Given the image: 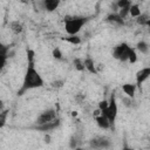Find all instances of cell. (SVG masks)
Returning <instances> with one entry per match:
<instances>
[{
	"label": "cell",
	"instance_id": "29",
	"mask_svg": "<svg viewBox=\"0 0 150 150\" xmlns=\"http://www.w3.org/2000/svg\"><path fill=\"white\" fill-rule=\"evenodd\" d=\"M122 102L124 103V105L125 107H132V103H134V101H132V98H130V97H123L122 98Z\"/></svg>",
	"mask_w": 150,
	"mask_h": 150
},
{
	"label": "cell",
	"instance_id": "13",
	"mask_svg": "<svg viewBox=\"0 0 150 150\" xmlns=\"http://www.w3.org/2000/svg\"><path fill=\"white\" fill-rule=\"evenodd\" d=\"M83 64H84V69H87L89 73H91V74H97V69H96V66H95V62H94L93 59L87 57V59L83 61Z\"/></svg>",
	"mask_w": 150,
	"mask_h": 150
},
{
	"label": "cell",
	"instance_id": "17",
	"mask_svg": "<svg viewBox=\"0 0 150 150\" xmlns=\"http://www.w3.org/2000/svg\"><path fill=\"white\" fill-rule=\"evenodd\" d=\"M129 14L132 18H137L141 15V9H139V5L138 4H131L130 8H129Z\"/></svg>",
	"mask_w": 150,
	"mask_h": 150
},
{
	"label": "cell",
	"instance_id": "18",
	"mask_svg": "<svg viewBox=\"0 0 150 150\" xmlns=\"http://www.w3.org/2000/svg\"><path fill=\"white\" fill-rule=\"evenodd\" d=\"M63 40H66L67 42H69L71 45H80L81 43V38L77 35H69L67 38H63Z\"/></svg>",
	"mask_w": 150,
	"mask_h": 150
},
{
	"label": "cell",
	"instance_id": "12",
	"mask_svg": "<svg viewBox=\"0 0 150 150\" xmlns=\"http://www.w3.org/2000/svg\"><path fill=\"white\" fill-rule=\"evenodd\" d=\"M95 121H96V124L101 128V129H109L110 128V123H109V121H108V118L104 116V115H100V116H96L95 117Z\"/></svg>",
	"mask_w": 150,
	"mask_h": 150
},
{
	"label": "cell",
	"instance_id": "1",
	"mask_svg": "<svg viewBox=\"0 0 150 150\" xmlns=\"http://www.w3.org/2000/svg\"><path fill=\"white\" fill-rule=\"evenodd\" d=\"M43 86V79L41 77V75L39 74V71L32 67V66H28L27 69H26V73H25V77H23V82H22V86L21 88L18 90V95L21 96L23 95L27 90H30V89H35V88H40Z\"/></svg>",
	"mask_w": 150,
	"mask_h": 150
},
{
	"label": "cell",
	"instance_id": "27",
	"mask_svg": "<svg viewBox=\"0 0 150 150\" xmlns=\"http://www.w3.org/2000/svg\"><path fill=\"white\" fill-rule=\"evenodd\" d=\"M8 50H9V47L0 42V55H7Z\"/></svg>",
	"mask_w": 150,
	"mask_h": 150
},
{
	"label": "cell",
	"instance_id": "24",
	"mask_svg": "<svg viewBox=\"0 0 150 150\" xmlns=\"http://www.w3.org/2000/svg\"><path fill=\"white\" fill-rule=\"evenodd\" d=\"M77 145H79V139H77V137H76V136H71L70 139H69V148L73 149V150H75V149L77 148Z\"/></svg>",
	"mask_w": 150,
	"mask_h": 150
},
{
	"label": "cell",
	"instance_id": "14",
	"mask_svg": "<svg viewBox=\"0 0 150 150\" xmlns=\"http://www.w3.org/2000/svg\"><path fill=\"white\" fill-rule=\"evenodd\" d=\"M136 22L141 26H149L150 25V18H149L148 14H145V13L142 14L141 13V15L136 18Z\"/></svg>",
	"mask_w": 150,
	"mask_h": 150
},
{
	"label": "cell",
	"instance_id": "28",
	"mask_svg": "<svg viewBox=\"0 0 150 150\" xmlns=\"http://www.w3.org/2000/svg\"><path fill=\"white\" fill-rule=\"evenodd\" d=\"M63 84H64L63 80H56V81L52 82V87L53 88H61V87H63Z\"/></svg>",
	"mask_w": 150,
	"mask_h": 150
},
{
	"label": "cell",
	"instance_id": "16",
	"mask_svg": "<svg viewBox=\"0 0 150 150\" xmlns=\"http://www.w3.org/2000/svg\"><path fill=\"white\" fill-rule=\"evenodd\" d=\"M136 49L139 50L142 54H148V53H149V45H148V42L141 40L139 42H137V45H136Z\"/></svg>",
	"mask_w": 150,
	"mask_h": 150
},
{
	"label": "cell",
	"instance_id": "26",
	"mask_svg": "<svg viewBox=\"0 0 150 150\" xmlns=\"http://www.w3.org/2000/svg\"><path fill=\"white\" fill-rule=\"evenodd\" d=\"M52 54H53V57H54V59H56V60H62V56H63V55H62V53H61V50H60L59 48H54Z\"/></svg>",
	"mask_w": 150,
	"mask_h": 150
},
{
	"label": "cell",
	"instance_id": "11",
	"mask_svg": "<svg viewBox=\"0 0 150 150\" xmlns=\"http://www.w3.org/2000/svg\"><path fill=\"white\" fill-rule=\"evenodd\" d=\"M136 89H137V87H136V84H134V83H124V84L122 86L123 93H124L128 97H130V98H134V97H135Z\"/></svg>",
	"mask_w": 150,
	"mask_h": 150
},
{
	"label": "cell",
	"instance_id": "32",
	"mask_svg": "<svg viewBox=\"0 0 150 150\" xmlns=\"http://www.w3.org/2000/svg\"><path fill=\"white\" fill-rule=\"evenodd\" d=\"M2 110H5L4 109V101L0 98V111H2Z\"/></svg>",
	"mask_w": 150,
	"mask_h": 150
},
{
	"label": "cell",
	"instance_id": "31",
	"mask_svg": "<svg viewBox=\"0 0 150 150\" xmlns=\"http://www.w3.org/2000/svg\"><path fill=\"white\" fill-rule=\"evenodd\" d=\"M84 97H86V96H84L83 94H77V95L75 96V100H76L79 103H81V102L84 100Z\"/></svg>",
	"mask_w": 150,
	"mask_h": 150
},
{
	"label": "cell",
	"instance_id": "7",
	"mask_svg": "<svg viewBox=\"0 0 150 150\" xmlns=\"http://www.w3.org/2000/svg\"><path fill=\"white\" fill-rule=\"evenodd\" d=\"M61 124V120L59 117H56L55 120L50 121V122H47L45 124H41V125H35L34 129L38 130V131H43V132H48V131H52L54 129H56L57 127H60Z\"/></svg>",
	"mask_w": 150,
	"mask_h": 150
},
{
	"label": "cell",
	"instance_id": "3",
	"mask_svg": "<svg viewBox=\"0 0 150 150\" xmlns=\"http://www.w3.org/2000/svg\"><path fill=\"white\" fill-rule=\"evenodd\" d=\"M117 112H118V108H117L116 96H115V94L112 93V94L110 95L109 101H108V108H107V110H105L102 115H104V116L108 118V121H109L110 124H114V122H115V120H116V116H117Z\"/></svg>",
	"mask_w": 150,
	"mask_h": 150
},
{
	"label": "cell",
	"instance_id": "15",
	"mask_svg": "<svg viewBox=\"0 0 150 150\" xmlns=\"http://www.w3.org/2000/svg\"><path fill=\"white\" fill-rule=\"evenodd\" d=\"M9 27H11L12 32L15 33V34H20L23 30V26H22V23L20 21H12L9 23Z\"/></svg>",
	"mask_w": 150,
	"mask_h": 150
},
{
	"label": "cell",
	"instance_id": "23",
	"mask_svg": "<svg viewBox=\"0 0 150 150\" xmlns=\"http://www.w3.org/2000/svg\"><path fill=\"white\" fill-rule=\"evenodd\" d=\"M128 61L130 63H135L137 61V54H136V50L134 48H131L130 53H129V56H128Z\"/></svg>",
	"mask_w": 150,
	"mask_h": 150
},
{
	"label": "cell",
	"instance_id": "35",
	"mask_svg": "<svg viewBox=\"0 0 150 150\" xmlns=\"http://www.w3.org/2000/svg\"><path fill=\"white\" fill-rule=\"evenodd\" d=\"M71 115H73V116H77V112H76V111H71Z\"/></svg>",
	"mask_w": 150,
	"mask_h": 150
},
{
	"label": "cell",
	"instance_id": "9",
	"mask_svg": "<svg viewBox=\"0 0 150 150\" xmlns=\"http://www.w3.org/2000/svg\"><path fill=\"white\" fill-rule=\"evenodd\" d=\"M60 5V1L59 0H43L41 2V6H42V9L47 11V12H53L55 11Z\"/></svg>",
	"mask_w": 150,
	"mask_h": 150
},
{
	"label": "cell",
	"instance_id": "34",
	"mask_svg": "<svg viewBox=\"0 0 150 150\" xmlns=\"http://www.w3.org/2000/svg\"><path fill=\"white\" fill-rule=\"evenodd\" d=\"M122 150H134V149H132V148H129V146H127V145H125V146H124Z\"/></svg>",
	"mask_w": 150,
	"mask_h": 150
},
{
	"label": "cell",
	"instance_id": "4",
	"mask_svg": "<svg viewBox=\"0 0 150 150\" xmlns=\"http://www.w3.org/2000/svg\"><path fill=\"white\" fill-rule=\"evenodd\" d=\"M130 50H131V47H130L128 43L122 42V43L117 45V46L114 48V50H112V56H114L115 59H117V60L124 62V61H128V56H129Z\"/></svg>",
	"mask_w": 150,
	"mask_h": 150
},
{
	"label": "cell",
	"instance_id": "19",
	"mask_svg": "<svg viewBox=\"0 0 150 150\" xmlns=\"http://www.w3.org/2000/svg\"><path fill=\"white\" fill-rule=\"evenodd\" d=\"M115 5H116V7H117L118 9H122V8H130L131 1H129V0H118Z\"/></svg>",
	"mask_w": 150,
	"mask_h": 150
},
{
	"label": "cell",
	"instance_id": "21",
	"mask_svg": "<svg viewBox=\"0 0 150 150\" xmlns=\"http://www.w3.org/2000/svg\"><path fill=\"white\" fill-rule=\"evenodd\" d=\"M34 56H35L34 50H32V49H27V60H28V66L34 67Z\"/></svg>",
	"mask_w": 150,
	"mask_h": 150
},
{
	"label": "cell",
	"instance_id": "33",
	"mask_svg": "<svg viewBox=\"0 0 150 150\" xmlns=\"http://www.w3.org/2000/svg\"><path fill=\"white\" fill-rule=\"evenodd\" d=\"M45 142H46V143H49V142H50V136H49V135H47V136L45 137Z\"/></svg>",
	"mask_w": 150,
	"mask_h": 150
},
{
	"label": "cell",
	"instance_id": "5",
	"mask_svg": "<svg viewBox=\"0 0 150 150\" xmlns=\"http://www.w3.org/2000/svg\"><path fill=\"white\" fill-rule=\"evenodd\" d=\"M90 148L95 150H101V149H108L111 146V141L107 137L103 136H97L93 139H90Z\"/></svg>",
	"mask_w": 150,
	"mask_h": 150
},
{
	"label": "cell",
	"instance_id": "25",
	"mask_svg": "<svg viewBox=\"0 0 150 150\" xmlns=\"http://www.w3.org/2000/svg\"><path fill=\"white\" fill-rule=\"evenodd\" d=\"M108 108V101L107 100H103V101H100L98 102V110L101 111V114H103Z\"/></svg>",
	"mask_w": 150,
	"mask_h": 150
},
{
	"label": "cell",
	"instance_id": "30",
	"mask_svg": "<svg viewBox=\"0 0 150 150\" xmlns=\"http://www.w3.org/2000/svg\"><path fill=\"white\" fill-rule=\"evenodd\" d=\"M7 62V55H0V70L4 69V67L6 66Z\"/></svg>",
	"mask_w": 150,
	"mask_h": 150
},
{
	"label": "cell",
	"instance_id": "2",
	"mask_svg": "<svg viewBox=\"0 0 150 150\" xmlns=\"http://www.w3.org/2000/svg\"><path fill=\"white\" fill-rule=\"evenodd\" d=\"M88 18L86 16H75V15H66L64 16V29L69 35H76L81 28L86 25Z\"/></svg>",
	"mask_w": 150,
	"mask_h": 150
},
{
	"label": "cell",
	"instance_id": "10",
	"mask_svg": "<svg viewBox=\"0 0 150 150\" xmlns=\"http://www.w3.org/2000/svg\"><path fill=\"white\" fill-rule=\"evenodd\" d=\"M105 20L108 22H110L111 25H116V26H123L124 25V20L117 14V13H110L107 15Z\"/></svg>",
	"mask_w": 150,
	"mask_h": 150
},
{
	"label": "cell",
	"instance_id": "8",
	"mask_svg": "<svg viewBox=\"0 0 150 150\" xmlns=\"http://www.w3.org/2000/svg\"><path fill=\"white\" fill-rule=\"evenodd\" d=\"M150 76V67H145V68H142L141 70L137 71L136 74V87L141 88V84L148 80Z\"/></svg>",
	"mask_w": 150,
	"mask_h": 150
},
{
	"label": "cell",
	"instance_id": "20",
	"mask_svg": "<svg viewBox=\"0 0 150 150\" xmlns=\"http://www.w3.org/2000/svg\"><path fill=\"white\" fill-rule=\"evenodd\" d=\"M8 110L5 109L2 111H0V128H4L5 124H6V121H7V117H8Z\"/></svg>",
	"mask_w": 150,
	"mask_h": 150
},
{
	"label": "cell",
	"instance_id": "22",
	"mask_svg": "<svg viewBox=\"0 0 150 150\" xmlns=\"http://www.w3.org/2000/svg\"><path fill=\"white\" fill-rule=\"evenodd\" d=\"M74 67H75V69H77L79 71H83V70H84L83 60H81V59H75V60H74Z\"/></svg>",
	"mask_w": 150,
	"mask_h": 150
},
{
	"label": "cell",
	"instance_id": "6",
	"mask_svg": "<svg viewBox=\"0 0 150 150\" xmlns=\"http://www.w3.org/2000/svg\"><path fill=\"white\" fill-rule=\"evenodd\" d=\"M56 117H57V111L55 109H48V110H45L43 112L40 114V116L35 121V124L41 125V124H45L47 122H50V121L55 120Z\"/></svg>",
	"mask_w": 150,
	"mask_h": 150
}]
</instances>
